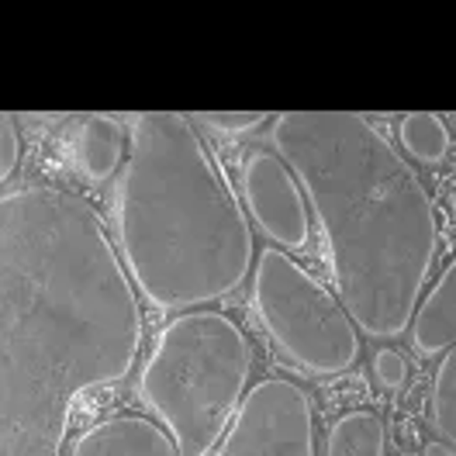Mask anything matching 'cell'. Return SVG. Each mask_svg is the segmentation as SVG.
<instances>
[{
	"mask_svg": "<svg viewBox=\"0 0 456 456\" xmlns=\"http://www.w3.org/2000/svg\"><path fill=\"white\" fill-rule=\"evenodd\" d=\"M411 342L422 356H443L432 377L428 411L436 432H443V439L456 446V259L419 301L411 318Z\"/></svg>",
	"mask_w": 456,
	"mask_h": 456,
	"instance_id": "52a82bcc",
	"label": "cell"
},
{
	"mask_svg": "<svg viewBox=\"0 0 456 456\" xmlns=\"http://www.w3.org/2000/svg\"><path fill=\"white\" fill-rule=\"evenodd\" d=\"M270 135L322 222L349 318L373 339L411 329L439 239L415 170L349 111H287Z\"/></svg>",
	"mask_w": 456,
	"mask_h": 456,
	"instance_id": "7a4b0ae2",
	"label": "cell"
},
{
	"mask_svg": "<svg viewBox=\"0 0 456 456\" xmlns=\"http://www.w3.org/2000/svg\"><path fill=\"white\" fill-rule=\"evenodd\" d=\"M253 294L266 332L305 370L329 377L353 367L360 353L356 322L339 297L329 294L284 249L266 246L259 253Z\"/></svg>",
	"mask_w": 456,
	"mask_h": 456,
	"instance_id": "5b68a950",
	"label": "cell"
},
{
	"mask_svg": "<svg viewBox=\"0 0 456 456\" xmlns=\"http://www.w3.org/2000/svg\"><path fill=\"white\" fill-rule=\"evenodd\" d=\"M325 456H384V422L373 411H349L329 428Z\"/></svg>",
	"mask_w": 456,
	"mask_h": 456,
	"instance_id": "8fae6325",
	"label": "cell"
},
{
	"mask_svg": "<svg viewBox=\"0 0 456 456\" xmlns=\"http://www.w3.org/2000/svg\"><path fill=\"white\" fill-rule=\"evenodd\" d=\"M142 312L97 211L59 187L0 200V456H59L69 408L128 377Z\"/></svg>",
	"mask_w": 456,
	"mask_h": 456,
	"instance_id": "6da1fadb",
	"label": "cell"
},
{
	"mask_svg": "<svg viewBox=\"0 0 456 456\" xmlns=\"http://www.w3.org/2000/svg\"><path fill=\"white\" fill-rule=\"evenodd\" d=\"M73 156H77V167L84 170L86 180L104 183L125 159V128L108 114L86 118L84 125L77 128Z\"/></svg>",
	"mask_w": 456,
	"mask_h": 456,
	"instance_id": "30bf717a",
	"label": "cell"
},
{
	"mask_svg": "<svg viewBox=\"0 0 456 456\" xmlns=\"http://www.w3.org/2000/svg\"><path fill=\"white\" fill-rule=\"evenodd\" d=\"M215 456H314L308 391L287 377H263L242 398Z\"/></svg>",
	"mask_w": 456,
	"mask_h": 456,
	"instance_id": "8992f818",
	"label": "cell"
},
{
	"mask_svg": "<svg viewBox=\"0 0 456 456\" xmlns=\"http://www.w3.org/2000/svg\"><path fill=\"white\" fill-rule=\"evenodd\" d=\"M253 370L246 332L218 312H183L159 332L139 380L180 456H208L242 404Z\"/></svg>",
	"mask_w": 456,
	"mask_h": 456,
	"instance_id": "277c9868",
	"label": "cell"
},
{
	"mask_svg": "<svg viewBox=\"0 0 456 456\" xmlns=\"http://www.w3.org/2000/svg\"><path fill=\"white\" fill-rule=\"evenodd\" d=\"M398 139L408 156H415L419 163H443L450 152V132L443 125L439 114L411 111L401 118Z\"/></svg>",
	"mask_w": 456,
	"mask_h": 456,
	"instance_id": "7c38bea8",
	"label": "cell"
},
{
	"mask_svg": "<svg viewBox=\"0 0 456 456\" xmlns=\"http://www.w3.org/2000/svg\"><path fill=\"white\" fill-rule=\"evenodd\" d=\"M114 215L128 273L156 308L222 301L253 266L249 218L183 114L132 121Z\"/></svg>",
	"mask_w": 456,
	"mask_h": 456,
	"instance_id": "3957f363",
	"label": "cell"
},
{
	"mask_svg": "<svg viewBox=\"0 0 456 456\" xmlns=\"http://www.w3.org/2000/svg\"><path fill=\"white\" fill-rule=\"evenodd\" d=\"M242 191L256 225L284 249H301L312 235L308 194L277 152L253 149L242 167Z\"/></svg>",
	"mask_w": 456,
	"mask_h": 456,
	"instance_id": "ba28073f",
	"label": "cell"
},
{
	"mask_svg": "<svg viewBox=\"0 0 456 456\" xmlns=\"http://www.w3.org/2000/svg\"><path fill=\"white\" fill-rule=\"evenodd\" d=\"M422 456H456V450L450 446V443H428Z\"/></svg>",
	"mask_w": 456,
	"mask_h": 456,
	"instance_id": "2e32d148",
	"label": "cell"
},
{
	"mask_svg": "<svg viewBox=\"0 0 456 456\" xmlns=\"http://www.w3.org/2000/svg\"><path fill=\"white\" fill-rule=\"evenodd\" d=\"M191 121H200V125H208V128H218V132L235 135V132H253V128H259V125L266 121V114L263 111H204V114H194Z\"/></svg>",
	"mask_w": 456,
	"mask_h": 456,
	"instance_id": "4fadbf2b",
	"label": "cell"
},
{
	"mask_svg": "<svg viewBox=\"0 0 456 456\" xmlns=\"http://www.w3.org/2000/svg\"><path fill=\"white\" fill-rule=\"evenodd\" d=\"M373 373L384 387H401L404 377H408V363L398 349H377L373 353Z\"/></svg>",
	"mask_w": 456,
	"mask_h": 456,
	"instance_id": "5bb4252c",
	"label": "cell"
},
{
	"mask_svg": "<svg viewBox=\"0 0 456 456\" xmlns=\"http://www.w3.org/2000/svg\"><path fill=\"white\" fill-rule=\"evenodd\" d=\"M73 456H180L167 426L142 415H114L77 439Z\"/></svg>",
	"mask_w": 456,
	"mask_h": 456,
	"instance_id": "9c48e42d",
	"label": "cell"
},
{
	"mask_svg": "<svg viewBox=\"0 0 456 456\" xmlns=\"http://www.w3.org/2000/svg\"><path fill=\"white\" fill-rule=\"evenodd\" d=\"M21 159V139H18V128L11 121V114L0 118V180H7L14 167Z\"/></svg>",
	"mask_w": 456,
	"mask_h": 456,
	"instance_id": "9a60e30c",
	"label": "cell"
}]
</instances>
